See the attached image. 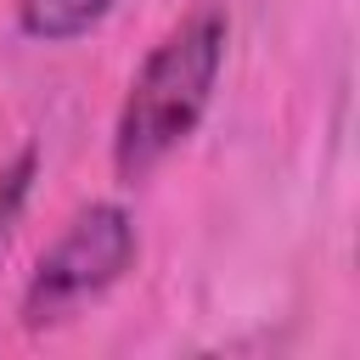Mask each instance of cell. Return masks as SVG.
<instances>
[{
    "label": "cell",
    "mask_w": 360,
    "mask_h": 360,
    "mask_svg": "<svg viewBox=\"0 0 360 360\" xmlns=\"http://www.w3.org/2000/svg\"><path fill=\"white\" fill-rule=\"evenodd\" d=\"M225 39H231V17L219 6H197L146 51L112 124L118 180H146L202 124L219 68H225Z\"/></svg>",
    "instance_id": "cell-1"
},
{
    "label": "cell",
    "mask_w": 360,
    "mask_h": 360,
    "mask_svg": "<svg viewBox=\"0 0 360 360\" xmlns=\"http://www.w3.org/2000/svg\"><path fill=\"white\" fill-rule=\"evenodd\" d=\"M135 219L118 208V202H90L79 208L62 236L34 259V276L22 287V326L28 332H45V326H62L73 321L84 304H96L107 287H118L129 270H135Z\"/></svg>",
    "instance_id": "cell-2"
},
{
    "label": "cell",
    "mask_w": 360,
    "mask_h": 360,
    "mask_svg": "<svg viewBox=\"0 0 360 360\" xmlns=\"http://www.w3.org/2000/svg\"><path fill=\"white\" fill-rule=\"evenodd\" d=\"M34 169H39V152H34V146H22V152L0 169V231L17 225V214H22V202H28V186H34Z\"/></svg>",
    "instance_id": "cell-4"
},
{
    "label": "cell",
    "mask_w": 360,
    "mask_h": 360,
    "mask_svg": "<svg viewBox=\"0 0 360 360\" xmlns=\"http://www.w3.org/2000/svg\"><path fill=\"white\" fill-rule=\"evenodd\" d=\"M107 11H112V0H17V28L28 39L68 45V39L90 34Z\"/></svg>",
    "instance_id": "cell-3"
}]
</instances>
